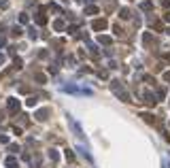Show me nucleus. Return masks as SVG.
I'll list each match as a JSON object with an SVG mask.
<instances>
[{
  "instance_id": "nucleus-9",
  "label": "nucleus",
  "mask_w": 170,
  "mask_h": 168,
  "mask_svg": "<svg viewBox=\"0 0 170 168\" xmlns=\"http://www.w3.org/2000/svg\"><path fill=\"white\" fill-rule=\"evenodd\" d=\"M121 17H123V19H128V17H130V11H128V9H121Z\"/></svg>"
},
{
  "instance_id": "nucleus-11",
  "label": "nucleus",
  "mask_w": 170,
  "mask_h": 168,
  "mask_svg": "<svg viewBox=\"0 0 170 168\" xmlns=\"http://www.w3.org/2000/svg\"><path fill=\"white\" fill-rule=\"evenodd\" d=\"M7 7H9V2L7 0H0V9H7Z\"/></svg>"
},
{
  "instance_id": "nucleus-1",
  "label": "nucleus",
  "mask_w": 170,
  "mask_h": 168,
  "mask_svg": "<svg viewBox=\"0 0 170 168\" xmlns=\"http://www.w3.org/2000/svg\"><path fill=\"white\" fill-rule=\"evenodd\" d=\"M104 28H106V22H104V19H96V22H94V30H104Z\"/></svg>"
},
{
  "instance_id": "nucleus-6",
  "label": "nucleus",
  "mask_w": 170,
  "mask_h": 168,
  "mask_svg": "<svg viewBox=\"0 0 170 168\" xmlns=\"http://www.w3.org/2000/svg\"><path fill=\"white\" fill-rule=\"evenodd\" d=\"M55 30H64V22H62V19L55 22Z\"/></svg>"
},
{
  "instance_id": "nucleus-5",
  "label": "nucleus",
  "mask_w": 170,
  "mask_h": 168,
  "mask_svg": "<svg viewBox=\"0 0 170 168\" xmlns=\"http://www.w3.org/2000/svg\"><path fill=\"white\" fill-rule=\"evenodd\" d=\"M151 7H153V4H151V2H143V4H140V9H143V11H149V9H151Z\"/></svg>"
},
{
  "instance_id": "nucleus-8",
  "label": "nucleus",
  "mask_w": 170,
  "mask_h": 168,
  "mask_svg": "<svg viewBox=\"0 0 170 168\" xmlns=\"http://www.w3.org/2000/svg\"><path fill=\"white\" fill-rule=\"evenodd\" d=\"M15 164H17V160H15V157H9V160H7V166H15Z\"/></svg>"
},
{
  "instance_id": "nucleus-7",
  "label": "nucleus",
  "mask_w": 170,
  "mask_h": 168,
  "mask_svg": "<svg viewBox=\"0 0 170 168\" xmlns=\"http://www.w3.org/2000/svg\"><path fill=\"white\" fill-rule=\"evenodd\" d=\"M100 43H104V45H109V43H111V36H100Z\"/></svg>"
},
{
  "instance_id": "nucleus-14",
  "label": "nucleus",
  "mask_w": 170,
  "mask_h": 168,
  "mask_svg": "<svg viewBox=\"0 0 170 168\" xmlns=\"http://www.w3.org/2000/svg\"><path fill=\"white\" fill-rule=\"evenodd\" d=\"M2 62H4V55H0V64H2Z\"/></svg>"
},
{
  "instance_id": "nucleus-4",
  "label": "nucleus",
  "mask_w": 170,
  "mask_h": 168,
  "mask_svg": "<svg viewBox=\"0 0 170 168\" xmlns=\"http://www.w3.org/2000/svg\"><path fill=\"white\" fill-rule=\"evenodd\" d=\"M85 13H87V15H96L98 9H96V7H87V9H85Z\"/></svg>"
},
{
  "instance_id": "nucleus-3",
  "label": "nucleus",
  "mask_w": 170,
  "mask_h": 168,
  "mask_svg": "<svg viewBox=\"0 0 170 168\" xmlns=\"http://www.w3.org/2000/svg\"><path fill=\"white\" fill-rule=\"evenodd\" d=\"M47 115H49V111H47V108H43V111H38V113H36V119L43 121V119H47Z\"/></svg>"
},
{
  "instance_id": "nucleus-10",
  "label": "nucleus",
  "mask_w": 170,
  "mask_h": 168,
  "mask_svg": "<svg viewBox=\"0 0 170 168\" xmlns=\"http://www.w3.org/2000/svg\"><path fill=\"white\" fill-rule=\"evenodd\" d=\"M36 104V98H28V107H34Z\"/></svg>"
},
{
  "instance_id": "nucleus-13",
  "label": "nucleus",
  "mask_w": 170,
  "mask_h": 168,
  "mask_svg": "<svg viewBox=\"0 0 170 168\" xmlns=\"http://www.w3.org/2000/svg\"><path fill=\"white\" fill-rule=\"evenodd\" d=\"M164 58H166V62H170V53H166V55H164Z\"/></svg>"
},
{
  "instance_id": "nucleus-12",
  "label": "nucleus",
  "mask_w": 170,
  "mask_h": 168,
  "mask_svg": "<svg viewBox=\"0 0 170 168\" xmlns=\"http://www.w3.org/2000/svg\"><path fill=\"white\" fill-rule=\"evenodd\" d=\"M164 79H166V81H170V72H166V74H164Z\"/></svg>"
},
{
  "instance_id": "nucleus-2",
  "label": "nucleus",
  "mask_w": 170,
  "mask_h": 168,
  "mask_svg": "<svg viewBox=\"0 0 170 168\" xmlns=\"http://www.w3.org/2000/svg\"><path fill=\"white\" fill-rule=\"evenodd\" d=\"M17 108H19V102H17L15 98H9V111H13V113H15Z\"/></svg>"
}]
</instances>
